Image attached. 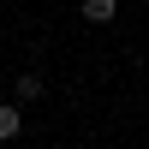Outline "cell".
Returning a JSON list of instances; mask_svg holds the SVG:
<instances>
[{
    "instance_id": "obj_1",
    "label": "cell",
    "mask_w": 149,
    "mask_h": 149,
    "mask_svg": "<svg viewBox=\"0 0 149 149\" xmlns=\"http://www.w3.org/2000/svg\"><path fill=\"white\" fill-rule=\"evenodd\" d=\"M42 90H48V84L36 78V72H24V78H12V102H18V107H30V102H42Z\"/></svg>"
},
{
    "instance_id": "obj_2",
    "label": "cell",
    "mask_w": 149,
    "mask_h": 149,
    "mask_svg": "<svg viewBox=\"0 0 149 149\" xmlns=\"http://www.w3.org/2000/svg\"><path fill=\"white\" fill-rule=\"evenodd\" d=\"M18 131H24V107L18 102H0V143H12Z\"/></svg>"
},
{
    "instance_id": "obj_3",
    "label": "cell",
    "mask_w": 149,
    "mask_h": 149,
    "mask_svg": "<svg viewBox=\"0 0 149 149\" xmlns=\"http://www.w3.org/2000/svg\"><path fill=\"white\" fill-rule=\"evenodd\" d=\"M78 12H84L90 24H113V18H119V0H84Z\"/></svg>"
}]
</instances>
